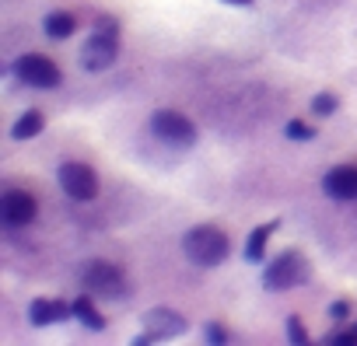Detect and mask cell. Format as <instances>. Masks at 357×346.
Returning <instances> with one entry per match:
<instances>
[{
  "instance_id": "cell-5",
  "label": "cell",
  "mask_w": 357,
  "mask_h": 346,
  "mask_svg": "<svg viewBox=\"0 0 357 346\" xmlns=\"http://www.w3.org/2000/svg\"><path fill=\"white\" fill-rule=\"evenodd\" d=\"M11 70H15V77H18L25 88H36V91H53V88H60V81H63L60 67H56L50 56H43V53H25V56H18Z\"/></svg>"
},
{
  "instance_id": "cell-11",
  "label": "cell",
  "mask_w": 357,
  "mask_h": 346,
  "mask_svg": "<svg viewBox=\"0 0 357 346\" xmlns=\"http://www.w3.org/2000/svg\"><path fill=\"white\" fill-rule=\"evenodd\" d=\"M144 329L154 332L158 339H168V336H183L190 329V322L178 315V311H172V308H151L144 315Z\"/></svg>"
},
{
  "instance_id": "cell-8",
  "label": "cell",
  "mask_w": 357,
  "mask_h": 346,
  "mask_svg": "<svg viewBox=\"0 0 357 346\" xmlns=\"http://www.w3.org/2000/svg\"><path fill=\"white\" fill-rule=\"evenodd\" d=\"M36 214H39V203L25 189H8L4 196H0V224L11 228V231L29 228L36 221Z\"/></svg>"
},
{
  "instance_id": "cell-10",
  "label": "cell",
  "mask_w": 357,
  "mask_h": 346,
  "mask_svg": "<svg viewBox=\"0 0 357 346\" xmlns=\"http://www.w3.org/2000/svg\"><path fill=\"white\" fill-rule=\"evenodd\" d=\"M67 318H74V304H67L60 297H36L29 304V325H36V329H46V325L67 322Z\"/></svg>"
},
{
  "instance_id": "cell-13",
  "label": "cell",
  "mask_w": 357,
  "mask_h": 346,
  "mask_svg": "<svg viewBox=\"0 0 357 346\" xmlns=\"http://www.w3.org/2000/svg\"><path fill=\"white\" fill-rule=\"evenodd\" d=\"M277 228H280L277 221L252 228V235L245 238V259H249V262H263V259H266V242H270V235H273Z\"/></svg>"
},
{
  "instance_id": "cell-7",
  "label": "cell",
  "mask_w": 357,
  "mask_h": 346,
  "mask_svg": "<svg viewBox=\"0 0 357 346\" xmlns=\"http://www.w3.org/2000/svg\"><path fill=\"white\" fill-rule=\"evenodd\" d=\"M56 179H60V189H63L74 203H91V200L98 196V175H95L88 164H81V161L60 164Z\"/></svg>"
},
{
  "instance_id": "cell-17",
  "label": "cell",
  "mask_w": 357,
  "mask_h": 346,
  "mask_svg": "<svg viewBox=\"0 0 357 346\" xmlns=\"http://www.w3.org/2000/svg\"><path fill=\"white\" fill-rule=\"evenodd\" d=\"M336 105H340V98H336L333 91H319V95L312 98V112H315V116H322V119H326V116H333V112H336Z\"/></svg>"
},
{
  "instance_id": "cell-21",
  "label": "cell",
  "mask_w": 357,
  "mask_h": 346,
  "mask_svg": "<svg viewBox=\"0 0 357 346\" xmlns=\"http://www.w3.org/2000/svg\"><path fill=\"white\" fill-rule=\"evenodd\" d=\"M329 315H333L336 322H347V318H350V304H347V301H333V304H329Z\"/></svg>"
},
{
  "instance_id": "cell-22",
  "label": "cell",
  "mask_w": 357,
  "mask_h": 346,
  "mask_svg": "<svg viewBox=\"0 0 357 346\" xmlns=\"http://www.w3.org/2000/svg\"><path fill=\"white\" fill-rule=\"evenodd\" d=\"M228 4H235V8H245V4H252V0H228Z\"/></svg>"
},
{
  "instance_id": "cell-15",
  "label": "cell",
  "mask_w": 357,
  "mask_h": 346,
  "mask_svg": "<svg viewBox=\"0 0 357 346\" xmlns=\"http://www.w3.org/2000/svg\"><path fill=\"white\" fill-rule=\"evenodd\" d=\"M43 32H46L50 39H70V36L77 32V22H74V15H67V11H53V15H46Z\"/></svg>"
},
{
  "instance_id": "cell-19",
  "label": "cell",
  "mask_w": 357,
  "mask_h": 346,
  "mask_svg": "<svg viewBox=\"0 0 357 346\" xmlns=\"http://www.w3.org/2000/svg\"><path fill=\"white\" fill-rule=\"evenodd\" d=\"M287 339H291L294 346H305V343H308V329H305V322H301L298 315L287 318Z\"/></svg>"
},
{
  "instance_id": "cell-18",
  "label": "cell",
  "mask_w": 357,
  "mask_h": 346,
  "mask_svg": "<svg viewBox=\"0 0 357 346\" xmlns=\"http://www.w3.org/2000/svg\"><path fill=\"white\" fill-rule=\"evenodd\" d=\"M326 343H329V346H357V322H354V325H347V329L329 332V336H326Z\"/></svg>"
},
{
  "instance_id": "cell-14",
  "label": "cell",
  "mask_w": 357,
  "mask_h": 346,
  "mask_svg": "<svg viewBox=\"0 0 357 346\" xmlns=\"http://www.w3.org/2000/svg\"><path fill=\"white\" fill-rule=\"evenodd\" d=\"M43 126H46V116H43L39 109H29V112H22V116L15 119V126H11V136L25 143V140L39 136V133H43Z\"/></svg>"
},
{
  "instance_id": "cell-20",
  "label": "cell",
  "mask_w": 357,
  "mask_h": 346,
  "mask_svg": "<svg viewBox=\"0 0 357 346\" xmlns=\"http://www.w3.org/2000/svg\"><path fill=\"white\" fill-rule=\"evenodd\" d=\"M204 339H207L211 346H225V343H228V329H225L221 322H207V325H204Z\"/></svg>"
},
{
  "instance_id": "cell-1",
  "label": "cell",
  "mask_w": 357,
  "mask_h": 346,
  "mask_svg": "<svg viewBox=\"0 0 357 346\" xmlns=\"http://www.w3.org/2000/svg\"><path fill=\"white\" fill-rule=\"evenodd\" d=\"M183 252L193 266H204V269H214L221 266L228 255H231V242L221 228H211V224H197L183 235Z\"/></svg>"
},
{
  "instance_id": "cell-12",
  "label": "cell",
  "mask_w": 357,
  "mask_h": 346,
  "mask_svg": "<svg viewBox=\"0 0 357 346\" xmlns=\"http://www.w3.org/2000/svg\"><path fill=\"white\" fill-rule=\"evenodd\" d=\"M70 304H74V318H77L84 329H91V332H102V329H105V315L95 308V294L84 290V294H81L77 301H70Z\"/></svg>"
},
{
  "instance_id": "cell-9",
  "label": "cell",
  "mask_w": 357,
  "mask_h": 346,
  "mask_svg": "<svg viewBox=\"0 0 357 346\" xmlns=\"http://www.w3.org/2000/svg\"><path fill=\"white\" fill-rule=\"evenodd\" d=\"M322 189H326L329 200H340V203L357 200V168H354V164L329 168L326 175H322Z\"/></svg>"
},
{
  "instance_id": "cell-4",
  "label": "cell",
  "mask_w": 357,
  "mask_h": 346,
  "mask_svg": "<svg viewBox=\"0 0 357 346\" xmlns=\"http://www.w3.org/2000/svg\"><path fill=\"white\" fill-rule=\"evenodd\" d=\"M308 276H312L308 259H305L301 252L287 249V252H280V255L263 269V287H266V290H294V287H301Z\"/></svg>"
},
{
  "instance_id": "cell-2",
  "label": "cell",
  "mask_w": 357,
  "mask_h": 346,
  "mask_svg": "<svg viewBox=\"0 0 357 346\" xmlns=\"http://www.w3.org/2000/svg\"><path fill=\"white\" fill-rule=\"evenodd\" d=\"M119 56V25L109 22V18H98L95 32L84 39V49H81V67L91 70V74H102L116 63Z\"/></svg>"
},
{
  "instance_id": "cell-3",
  "label": "cell",
  "mask_w": 357,
  "mask_h": 346,
  "mask_svg": "<svg viewBox=\"0 0 357 346\" xmlns=\"http://www.w3.org/2000/svg\"><path fill=\"white\" fill-rule=\"evenodd\" d=\"M81 287H84L88 294L109 297V301H119V297H126V290H130L123 269L112 266V262H105V259H88V262L81 266Z\"/></svg>"
},
{
  "instance_id": "cell-6",
  "label": "cell",
  "mask_w": 357,
  "mask_h": 346,
  "mask_svg": "<svg viewBox=\"0 0 357 346\" xmlns=\"http://www.w3.org/2000/svg\"><path fill=\"white\" fill-rule=\"evenodd\" d=\"M151 133L161 140V143H172V147H193L197 143V123L175 109H161L151 116Z\"/></svg>"
},
{
  "instance_id": "cell-16",
  "label": "cell",
  "mask_w": 357,
  "mask_h": 346,
  "mask_svg": "<svg viewBox=\"0 0 357 346\" xmlns=\"http://www.w3.org/2000/svg\"><path fill=\"white\" fill-rule=\"evenodd\" d=\"M284 136H287V140H298V143H308V140L315 136V129H312L305 119H287V126H284Z\"/></svg>"
}]
</instances>
